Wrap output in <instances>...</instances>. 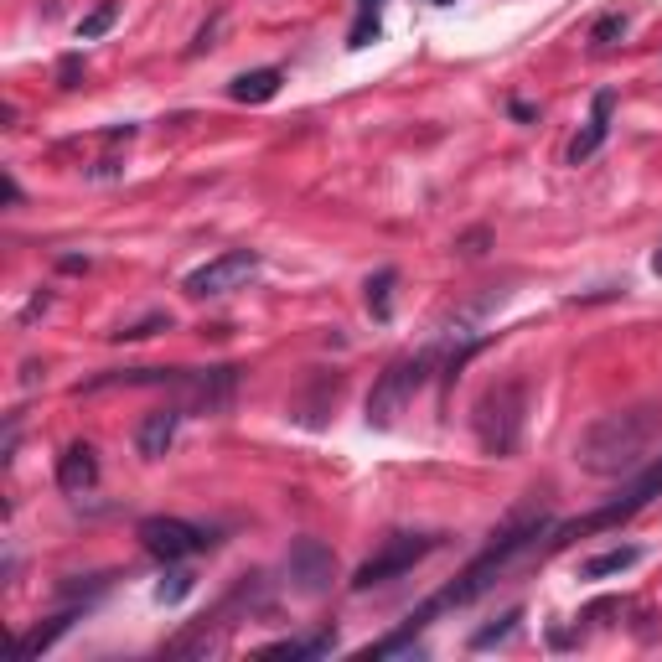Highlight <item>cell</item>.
Listing matches in <instances>:
<instances>
[{
	"label": "cell",
	"mask_w": 662,
	"mask_h": 662,
	"mask_svg": "<svg viewBox=\"0 0 662 662\" xmlns=\"http://www.w3.org/2000/svg\"><path fill=\"white\" fill-rule=\"evenodd\" d=\"M218 26H223V16H213V21H207V26H202V32H197V42H192V57H197V52H207V47H213V37H218Z\"/></svg>",
	"instance_id": "cell-28"
},
{
	"label": "cell",
	"mask_w": 662,
	"mask_h": 662,
	"mask_svg": "<svg viewBox=\"0 0 662 662\" xmlns=\"http://www.w3.org/2000/svg\"><path fill=\"white\" fill-rule=\"evenodd\" d=\"M78 616H83V611H78V606H68L63 616H52L47 626L21 631V637H16V657H37V652H47V647H52V642H57V637H63V631L78 621Z\"/></svg>",
	"instance_id": "cell-16"
},
{
	"label": "cell",
	"mask_w": 662,
	"mask_h": 662,
	"mask_svg": "<svg viewBox=\"0 0 662 662\" xmlns=\"http://www.w3.org/2000/svg\"><path fill=\"white\" fill-rule=\"evenodd\" d=\"M383 32V21H378V11H357V21H352V32H347V47L352 52H363L373 37Z\"/></svg>",
	"instance_id": "cell-24"
},
{
	"label": "cell",
	"mask_w": 662,
	"mask_h": 662,
	"mask_svg": "<svg viewBox=\"0 0 662 662\" xmlns=\"http://www.w3.org/2000/svg\"><path fill=\"white\" fill-rule=\"evenodd\" d=\"M114 16H119V6H114V0H99V6L78 21V42H94V37H104L109 26H114Z\"/></svg>",
	"instance_id": "cell-21"
},
{
	"label": "cell",
	"mask_w": 662,
	"mask_h": 662,
	"mask_svg": "<svg viewBox=\"0 0 662 662\" xmlns=\"http://www.w3.org/2000/svg\"><path fill=\"white\" fill-rule=\"evenodd\" d=\"M135 538H140V549L150 559H161V564H182V559H192V554H202V549L218 544L213 528H197L187 518H145L135 528Z\"/></svg>",
	"instance_id": "cell-7"
},
{
	"label": "cell",
	"mask_w": 662,
	"mask_h": 662,
	"mask_svg": "<svg viewBox=\"0 0 662 662\" xmlns=\"http://www.w3.org/2000/svg\"><path fill=\"white\" fill-rule=\"evenodd\" d=\"M631 564H642V549L637 544H621V549H606V554H595L580 564V580H606V575H621V569Z\"/></svg>",
	"instance_id": "cell-17"
},
{
	"label": "cell",
	"mask_w": 662,
	"mask_h": 662,
	"mask_svg": "<svg viewBox=\"0 0 662 662\" xmlns=\"http://www.w3.org/2000/svg\"><path fill=\"white\" fill-rule=\"evenodd\" d=\"M156 331H171V316H166V311H150V316L135 321V326H119L114 342H145V337H156Z\"/></svg>",
	"instance_id": "cell-22"
},
{
	"label": "cell",
	"mask_w": 662,
	"mask_h": 662,
	"mask_svg": "<svg viewBox=\"0 0 662 662\" xmlns=\"http://www.w3.org/2000/svg\"><path fill=\"white\" fill-rule=\"evenodd\" d=\"M57 487L68 497H83V492L99 487V450L88 440H73L63 456H57Z\"/></svg>",
	"instance_id": "cell-12"
},
{
	"label": "cell",
	"mask_w": 662,
	"mask_h": 662,
	"mask_svg": "<svg viewBox=\"0 0 662 662\" xmlns=\"http://www.w3.org/2000/svg\"><path fill=\"white\" fill-rule=\"evenodd\" d=\"M554 533V518L544 513V507H538V513H523V518H513V523H507L497 538H492V544L487 549H481L466 569H461V575L456 580H450L435 600H425V606H419V611H409V621H404V631H409V637H414V631H425L440 611H456V606H471V600L476 595H487L492 585H497V575H502V569L507 564H513V559H523V554H533L538 549V538H549Z\"/></svg>",
	"instance_id": "cell-1"
},
{
	"label": "cell",
	"mask_w": 662,
	"mask_h": 662,
	"mask_svg": "<svg viewBox=\"0 0 662 662\" xmlns=\"http://www.w3.org/2000/svg\"><path fill=\"white\" fill-rule=\"evenodd\" d=\"M238 373L233 363H218V368H197V373H182V409L187 414H202V419H218V414H228L233 409V399H238Z\"/></svg>",
	"instance_id": "cell-8"
},
{
	"label": "cell",
	"mask_w": 662,
	"mask_h": 662,
	"mask_svg": "<svg viewBox=\"0 0 662 662\" xmlns=\"http://www.w3.org/2000/svg\"><path fill=\"white\" fill-rule=\"evenodd\" d=\"M662 435V404H626L590 419L575 440V461L590 476H631L647 466V450Z\"/></svg>",
	"instance_id": "cell-2"
},
{
	"label": "cell",
	"mask_w": 662,
	"mask_h": 662,
	"mask_svg": "<svg viewBox=\"0 0 662 662\" xmlns=\"http://www.w3.org/2000/svg\"><path fill=\"white\" fill-rule=\"evenodd\" d=\"M394 285H399V269H378V275L368 280V311H373V321L394 316Z\"/></svg>",
	"instance_id": "cell-19"
},
{
	"label": "cell",
	"mask_w": 662,
	"mask_h": 662,
	"mask_svg": "<svg viewBox=\"0 0 662 662\" xmlns=\"http://www.w3.org/2000/svg\"><path fill=\"white\" fill-rule=\"evenodd\" d=\"M523 425H528V383L523 378H502L492 388H481V399L471 404L476 445L487 450V456H497V461L518 450Z\"/></svg>",
	"instance_id": "cell-3"
},
{
	"label": "cell",
	"mask_w": 662,
	"mask_h": 662,
	"mask_svg": "<svg viewBox=\"0 0 662 662\" xmlns=\"http://www.w3.org/2000/svg\"><path fill=\"white\" fill-rule=\"evenodd\" d=\"M280 83H285L280 68H254V73H238L228 83V99L233 104H269V99L280 94Z\"/></svg>",
	"instance_id": "cell-15"
},
{
	"label": "cell",
	"mask_w": 662,
	"mask_h": 662,
	"mask_svg": "<svg viewBox=\"0 0 662 662\" xmlns=\"http://www.w3.org/2000/svg\"><path fill=\"white\" fill-rule=\"evenodd\" d=\"M331 647H337V637H331V631H316V637H285V642H269V647H259V657H326Z\"/></svg>",
	"instance_id": "cell-18"
},
{
	"label": "cell",
	"mask_w": 662,
	"mask_h": 662,
	"mask_svg": "<svg viewBox=\"0 0 662 662\" xmlns=\"http://www.w3.org/2000/svg\"><path fill=\"white\" fill-rule=\"evenodd\" d=\"M652 269H657V275H662V249H657V254H652Z\"/></svg>",
	"instance_id": "cell-31"
},
{
	"label": "cell",
	"mask_w": 662,
	"mask_h": 662,
	"mask_svg": "<svg viewBox=\"0 0 662 662\" xmlns=\"http://www.w3.org/2000/svg\"><path fill=\"white\" fill-rule=\"evenodd\" d=\"M192 580H197V575H192V569H176V575H171V585H161L156 595H161V600H166V606H171V600H182V595L192 590Z\"/></svg>",
	"instance_id": "cell-25"
},
{
	"label": "cell",
	"mask_w": 662,
	"mask_h": 662,
	"mask_svg": "<svg viewBox=\"0 0 662 662\" xmlns=\"http://www.w3.org/2000/svg\"><path fill=\"white\" fill-rule=\"evenodd\" d=\"M337 399H342V373H321L311 388H306V394H300L295 399V419H300V425H311V430H321L326 425V409H337Z\"/></svg>",
	"instance_id": "cell-14"
},
{
	"label": "cell",
	"mask_w": 662,
	"mask_h": 662,
	"mask_svg": "<svg viewBox=\"0 0 662 662\" xmlns=\"http://www.w3.org/2000/svg\"><path fill=\"white\" fill-rule=\"evenodd\" d=\"M487 238H492L487 228H471L466 238H456V249H461L466 259H476V254H487Z\"/></svg>",
	"instance_id": "cell-27"
},
{
	"label": "cell",
	"mask_w": 662,
	"mask_h": 662,
	"mask_svg": "<svg viewBox=\"0 0 662 662\" xmlns=\"http://www.w3.org/2000/svg\"><path fill=\"white\" fill-rule=\"evenodd\" d=\"M518 621H523V606H513V611H507L502 621H492V626H481L476 637H471V652H487V647L507 642V637H513V631H518Z\"/></svg>",
	"instance_id": "cell-20"
},
{
	"label": "cell",
	"mask_w": 662,
	"mask_h": 662,
	"mask_svg": "<svg viewBox=\"0 0 662 662\" xmlns=\"http://www.w3.org/2000/svg\"><path fill=\"white\" fill-rule=\"evenodd\" d=\"M611 114H616V94L606 88V94H595V104H590V119H585V130L575 135V145H569V166H585L600 145H606V135H611Z\"/></svg>",
	"instance_id": "cell-13"
},
{
	"label": "cell",
	"mask_w": 662,
	"mask_h": 662,
	"mask_svg": "<svg viewBox=\"0 0 662 662\" xmlns=\"http://www.w3.org/2000/svg\"><path fill=\"white\" fill-rule=\"evenodd\" d=\"M285 575H290V590L295 595H326L331 580H337V554H331L321 538H295L290 554H285Z\"/></svg>",
	"instance_id": "cell-9"
},
{
	"label": "cell",
	"mask_w": 662,
	"mask_h": 662,
	"mask_svg": "<svg viewBox=\"0 0 662 662\" xmlns=\"http://www.w3.org/2000/svg\"><path fill=\"white\" fill-rule=\"evenodd\" d=\"M254 275H259V254H254V249H228V254H218V259H207L202 269H192L182 290L197 295V300H207V295L238 290V285L254 280Z\"/></svg>",
	"instance_id": "cell-10"
},
{
	"label": "cell",
	"mask_w": 662,
	"mask_h": 662,
	"mask_svg": "<svg viewBox=\"0 0 662 662\" xmlns=\"http://www.w3.org/2000/svg\"><path fill=\"white\" fill-rule=\"evenodd\" d=\"M440 544H445L440 533H388V538H383V549H378L373 559H363V564H357L352 590L363 595V590H373V585H388V580L409 575V569H414L419 559H430Z\"/></svg>",
	"instance_id": "cell-6"
},
{
	"label": "cell",
	"mask_w": 662,
	"mask_h": 662,
	"mask_svg": "<svg viewBox=\"0 0 662 662\" xmlns=\"http://www.w3.org/2000/svg\"><path fill=\"white\" fill-rule=\"evenodd\" d=\"M78 78H83V57L68 52L63 63H57V88H78Z\"/></svg>",
	"instance_id": "cell-26"
},
{
	"label": "cell",
	"mask_w": 662,
	"mask_h": 662,
	"mask_svg": "<svg viewBox=\"0 0 662 662\" xmlns=\"http://www.w3.org/2000/svg\"><path fill=\"white\" fill-rule=\"evenodd\" d=\"M652 497H662V456H657V461H647L642 471H631L626 492H621L616 502L595 507V513H585V518H575V523H559V528L549 533V544H544V549L554 554V549H564V544H575V538H590V533L621 528L626 518H637V513H642V507H647Z\"/></svg>",
	"instance_id": "cell-4"
},
{
	"label": "cell",
	"mask_w": 662,
	"mask_h": 662,
	"mask_svg": "<svg viewBox=\"0 0 662 662\" xmlns=\"http://www.w3.org/2000/svg\"><path fill=\"white\" fill-rule=\"evenodd\" d=\"M621 37H626V16H621V11L600 16V21L590 26V47H616Z\"/></svg>",
	"instance_id": "cell-23"
},
{
	"label": "cell",
	"mask_w": 662,
	"mask_h": 662,
	"mask_svg": "<svg viewBox=\"0 0 662 662\" xmlns=\"http://www.w3.org/2000/svg\"><path fill=\"white\" fill-rule=\"evenodd\" d=\"M6 207H21V182L16 176H6Z\"/></svg>",
	"instance_id": "cell-29"
},
{
	"label": "cell",
	"mask_w": 662,
	"mask_h": 662,
	"mask_svg": "<svg viewBox=\"0 0 662 662\" xmlns=\"http://www.w3.org/2000/svg\"><path fill=\"white\" fill-rule=\"evenodd\" d=\"M182 404H166V409H150L140 419V430H135V450H140V461H161L166 450L176 445V430H182Z\"/></svg>",
	"instance_id": "cell-11"
},
{
	"label": "cell",
	"mask_w": 662,
	"mask_h": 662,
	"mask_svg": "<svg viewBox=\"0 0 662 662\" xmlns=\"http://www.w3.org/2000/svg\"><path fill=\"white\" fill-rule=\"evenodd\" d=\"M435 6H450V0H435Z\"/></svg>",
	"instance_id": "cell-32"
},
{
	"label": "cell",
	"mask_w": 662,
	"mask_h": 662,
	"mask_svg": "<svg viewBox=\"0 0 662 662\" xmlns=\"http://www.w3.org/2000/svg\"><path fill=\"white\" fill-rule=\"evenodd\" d=\"M383 6V0H357V11H378Z\"/></svg>",
	"instance_id": "cell-30"
},
{
	"label": "cell",
	"mask_w": 662,
	"mask_h": 662,
	"mask_svg": "<svg viewBox=\"0 0 662 662\" xmlns=\"http://www.w3.org/2000/svg\"><path fill=\"white\" fill-rule=\"evenodd\" d=\"M435 363H440L435 347H419V352L399 357V363H388V368L378 373V383H373V394H368V425H373V430H388V425H394V419L414 404L419 388L430 383Z\"/></svg>",
	"instance_id": "cell-5"
}]
</instances>
